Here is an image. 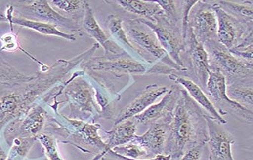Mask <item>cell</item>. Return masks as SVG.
<instances>
[{
  "label": "cell",
  "instance_id": "cell-1",
  "mask_svg": "<svg viewBox=\"0 0 253 160\" xmlns=\"http://www.w3.org/2000/svg\"><path fill=\"white\" fill-rule=\"evenodd\" d=\"M100 48H91L69 60H58L33 79L12 85L0 86V133L11 121L21 118L54 86L67 78L76 67L91 58Z\"/></svg>",
  "mask_w": 253,
  "mask_h": 160
},
{
  "label": "cell",
  "instance_id": "cell-2",
  "mask_svg": "<svg viewBox=\"0 0 253 160\" xmlns=\"http://www.w3.org/2000/svg\"><path fill=\"white\" fill-rule=\"evenodd\" d=\"M208 114L182 88L169 124L163 155L178 160L190 148L205 145L208 140Z\"/></svg>",
  "mask_w": 253,
  "mask_h": 160
},
{
  "label": "cell",
  "instance_id": "cell-3",
  "mask_svg": "<svg viewBox=\"0 0 253 160\" xmlns=\"http://www.w3.org/2000/svg\"><path fill=\"white\" fill-rule=\"evenodd\" d=\"M102 127L97 123H88L71 119L68 116L50 108L44 131L63 138L60 142L70 144L87 154H93L91 160H102L106 154V145L100 134Z\"/></svg>",
  "mask_w": 253,
  "mask_h": 160
},
{
  "label": "cell",
  "instance_id": "cell-4",
  "mask_svg": "<svg viewBox=\"0 0 253 160\" xmlns=\"http://www.w3.org/2000/svg\"><path fill=\"white\" fill-rule=\"evenodd\" d=\"M60 86L61 94L66 98L64 103L70 108L69 118L88 123H97L102 119L93 86L83 70L73 72Z\"/></svg>",
  "mask_w": 253,
  "mask_h": 160
},
{
  "label": "cell",
  "instance_id": "cell-5",
  "mask_svg": "<svg viewBox=\"0 0 253 160\" xmlns=\"http://www.w3.org/2000/svg\"><path fill=\"white\" fill-rule=\"evenodd\" d=\"M123 27L132 45L139 51L143 62L149 65L161 63L176 70L183 77L185 70L178 65L163 49L155 32L136 18L123 20Z\"/></svg>",
  "mask_w": 253,
  "mask_h": 160
},
{
  "label": "cell",
  "instance_id": "cell-6",
  "mask_svg": "<svg viewBox=\"0 0 253 160\" xmlns=\"http://www.w3.org/2000/svg\"><path fill=\"white\" fill-rule=\"evenodd\" d=\"M14 15L32 21H40L55 26L68 31L69 33L83 35L81 26L73 20L63 16L47 0H18L8 2ZM60 30V29H59Z\"/></svg>",
  "mask_w": 253,
  "mask_h": 160
},
{
  "label": "cell",
  "instance_id": "cell-7",
  "mask_svg": "<svg viewBox=\"0 0 253 160\" xmlns=\"http://www.w3.org/2000/svg\"><path fill=\"white\" fill-rule=\"evenodd\" d=\"M152 65L138 61L126 53L117 55L103 54L92 57L80 65L83 70L109 74L115 78L150 74Z\"/></svg>",
  "mask_w": 253,
  "mask_h": 160
},
{
  "label": "cell",
  "instance_id": "cell-8",
  "mask_svg": "<svg viewBox=\"0 0 253 160\" xmlns=\"http://www.w3.org/2000/svg\"><path fill=\"white\" fill-rule=\"evenodd\" d=\"M209 58L210 71H219L226 84L253 80V65L246 64L234 57L218 41L204 45Z\"/></svg>",
  "mask_w": 253,
  "mask_h": 160
},
{
  "label": "cell",
  "instance_id": "cell-9",
  "mask_svg": "<svg viewBox=\"0 0 253 160\" xmlns=\"http://www.w3.org/2000/svg\"><path fill=\"white\" fill-rule=\"evenodd\" d=\"M181 60L185 68L183 78L193 81L205 92L209 77V58L204 45L198 41L189 27L185 38V49L181 54Z\"/></svg>",
  "mask_w": 253,
  "mask_h": 160
},
{
  "label": "cell",
  "instance_id": "cell-10",
  "mask_svg": "<svg viewBox=\"0 0 253 160\" xmlns=\"http://www.w3.org/2000/svg\"><path fill=\"white\" fill-rule=\"evenodd\" d=\"M226 81L218 71H210L205 93L220 115L231 114L241 121L253 124V111L232 101L227 95Z\"/></svg>",
  "mask_w": 253,
  "mask_h": 160
},
{
  "label": "cell",
  "instance_id": "cell-11",
  "mask_svg": "<svg viewBox=\"0 0 253 160\" xmlns=\"http://www.w3.org/2000/svg\"><path fill=\"white\" fill-rule=\"evenodd\" d=\"M49 107L42 98L27 113L11 121L4 128L3 136L8 145L18 137H36L43 132L49 115Z\"/></svg>",
  "mask_w": 253,
  "mask_h": 160
},
{
  "label": "cell",
  "instance_id": "cell-12",
  "mask_svg": "<svg viewBox=\"0 0 253 160\" xmlns=\"http://www.w3.org/2000/svg\"><path fill=\"white\" fill-rule=\"evenodd\" d=\"M136 19L142 24H146L155 32L167 54L178 65L185 70L181 60V54L185 49L182 27L171 24L164 17L163 14L155 17L151 21L139 18Z\"/></svg>",
  "mask_w": 253,
  "mask_h": 160
},
{
  "label": "cell",
  "instance_id": "cell-13",
  "mask_svg": "<svg viewBox=\"0 0 253 160\" xmlns=\"http://www.w3.org/2000/svg\"><path fill=\"white\" fill-rule=\"evenodd\" d=\"M212 3L213 1L198 0L188 16V27L203 45L218 41L216 14Z\"/></svg>",
  "mask_w": 253,
  "mask_h": 160
},
{
  "label": "cell",
  "instance_id": "cell-14",
  "mask_svg": "<svg viewBox=\"0 0 253 160\" xmlns=\"http://www.w3.org/2000/svg\"><path fill=\"white\" fill-rule=\"evenodd\" d=\"M212 8L216 14L218 42L227 49L235 48L247 35L253 33V29L248 28L225 12L216 1H213Z\"/></svg>",
  "mask_w": 253,
  "mask_h": 160
},
{
  "label": "cell",
  "instance_id": "cell-15",
  "mask_svg": "<svg viewBox=\"0 0 253 160\" xmlns=\"http://www.w3.org/2000/svg\"><path fill=\"white\" fill-rule=\"evenodd\" d=\"M206 121L208 129V160H234L231 146L235 139L232 134L208 114L206 116Z\"/></svg>",
  "mask_w": 253,
  "mask_h": 160
},
{
  "label": "cell",
  "instance_id": "cell-16",
  "mask_svg": "<svg viewBox=\"0 0 253 160\" xmlns=\"http://www.w3.org/2000/svg\"><path fill=\"white\" fill-rule=\"evenodd\" d=\"M182 89L177 84L169 86V90L160 101L133 118L137 125L149 126L161 120L172 118Z\"/></svg>",
  "mask_w": 253,
  "mask_h": 160
},
{
  "label": "cell",
  "instance_id": "cell-17",
  "mask_svg": "<svg viewBox=\"0 0 253 160\" xmlns=\"http://www.w3.org/2000/svg\"><path fill=\"white\" fill-rule=\"evenodd\" d=\"M173 115V114H172ZM172 118H165L149 125L144 134L136 135L133 142L139 144L146 151L148 158L152 159L163 154L168 140L169 126Z\"/></svg>",
  "mask_w": 253,
  "mask_h": 160
},
{
  "label": "cell",
  "instance_id": "cell-18",
  "mask_svg": "<svg viewBox=\"0 0 253 160\" xmlns=\"http://www.w3.org/2000/svg\"><path fill=\"white\" fill-rule=\"evenodd\" d=\"M169 90V87L151 84L139 93L133 101L123 108L114 118V124H119L125 120L134 118L138 114L146 111L148 108L156 102L160 97L163 96Z\"/></svg>",
  "mask_w": 253,
  "mask_h": 160
},
{
  "label": "cell",
  "instance_id": "cell-19",
  "mask_svg": "<svg viewBox=\"0 0 253 160\" xmlns=\"http://www.w3.org/2000/svg\"><path fill=\"white\" fill-rule=\"evenodd\" d=\"M0 23H8L10 27L17 25L18 27H23V28L29 29L31 31H35L41 35L58 37V38H63V39L67 40L69 41H76L77 39V35L75 34L69 33V32H63L55 26L16 16L14 14L12 7L9 4L7 5L5 12H2L1 14Z\"/></svg>",
  "mask_w": 253,
  "mask_h": 160
},
{
  "label": "cell",
  "instance_id": "cell-20",
  "mask_svg": "<svg viewBox=\"0 0 253 160\" xmlns=\"http://www.w3.org/2000/svg\"><path fill=\"white\" fill-rule=\"evenodd\" d=\"M81 30L83 35H88L90 38L96 40V43L104 50V54L117 55L125 53L103 31L95 18L94 13L89 3L86 6L85 13L82 21Z\"/></svg>",
  "mask_w": 253,
  "mask_h": 160
},
{
  "label": "cell",
  "instance_id": "cell-21",
  "mask_svg": "<svg viewBox=\"0 0 253 160\" xmlns=\"http://www.w3.org/2000/svg\"><path fill=\"white\" fill-rule=\"evenodd\" d=\"M168 77L175 84H179L181 87H183V89L187 91L191 98L199 106H201L206 112L208 113L211 118H213L222 125L226 124V120L225 119L224 117L220 115L216 108L212 105L211 100L209 99L204 90L200 86H198V84H195L191 80L188 79V78H183V77L179 76L177 75H174V74L169 75Z\"/></svg>",
  "mask_w": 253,
  "mask_h": 160
},
{
  "label": "cell",
  "instance_id": "cell-22",
  "mask_svg": "<svg viewBox=\"0 0 253 160\" xmlns=\"http://www.w3.org/2000/svg\"><path fill=\"white\" fill-rule=\"evenodd\" d=\"M137 127V124L132 118L114 124L110 131H106L102 128L101 132L103 133L102 136L106 145L105 156L113 148L133 141L136 135Z\"/></svg>",
  "mask_w": 253,
  "mask_h": 160
},
{
  "label": "cell",
  "instance_id": "cell-23",
  "mask_svg": "<svg viewBox=\"0 0 253 160\" xmlns=\"http://www.w3.org/2000/svg\"><path fill=\"white\" fill-rule=\"evenodd\" d=\"M106 27L111 39L115 41L126 54L134 59L143 62L139 51L134 48L126 36L122 18L116 14H109L106 21Z\"/></svg>",
  "mask_w": 253,
  "mask_h": 160
},
{
  "label": "cell",
  "instance_id": "cell-24",
  "mask_svg": "<svg viewBox=\"0 0 253 160\" xmlns=\"http://www.w3.org/2000/svg\"><path fill=\"white\" fill-rule=\"evenodd\" d=\"M113 2H116L124 11L136 16L134 18L151 21L155 17L163 14L162 8L155 1L117 0Z\"/></svg>",
  "mask_w": 253,
  "mask_h": 160
},
{
  "label": "cell",
  "instance_id": "cell-25",
  "mask_svg": "<svg viewBox=\"0 0 253 160\" xmlns=\"http://www.w3.org/2000/svg\"><path fill=\"white\" fill-rule=\"evenodd\" d=\"M216 3L240 23L248 28L253 29V2L252 0L238 2L221 0L216 1Z\"/></svg>",
  "mask_w": 253,
  "mask_h": 160
},
{
  "label": "cell",
  "instance_id": "cell-26",
  "mask_svg": "<svg viewBox=\"0 0 253 160\" xmlns=\"http://www.w3.org/2000/svg\"><path fill=\"white\" fill-rule=\"evenodd\" d=\"M226 92L232 101L253 111V80L237 81L227 84Z\"/></svg>",
  "mask_w": 253,
  "mask_h": 160
},
{
  "label": "cell",
  "instance_id": "cell-27",
  "mask_svg": "<svg viewBox=\"0 0 253 160\" xmlns=\"http://www.w3.org/2000/svg\"><path fill=\"white\" fill-rule=\"evenodd\" d=\"M49 3L63 16L81 26L88 2L84 0H51Z\"/></svg>",
  "mask_w": 253,
  "mask_h": 160
},
{
  "label": "cell",
  "instance_id": "cell-28",
  "mask_svg": "<svg viewBox=\"0 0 253 160\" xmlns=\"http://www.w3.org/2000/svg\"><path fill=\"white\" fill-rule=\"evenodd\" d=\"M36 74H26L10 65L0 56V86L12 85L33 79Z\"/></svg>",
  "mask_w": 253,
  "mask_h": 160
},
{
  "label": "cell",
  "instance_id": "cell-29",
  "mask_svg": "<svg viewBox=\"0 0 253 160\" xmlns=\"http://www.w3.org/2000/svg\"><path fill=\"white\" fill-rule=\"evenodd\" d=\"M37 141L36 137H18L12 140L5 160H30L29 153Z\"/></svg>",
  "mask_w": 253,
  "mask_h": 160
},
{
  "label": "cell",
  "instance_id": "cell-30",
  "mask_svg": "<svg viewBox=\"0 0 253 160\" xmlns=\"http://www.w3.org/2000/svg\"><path fill=\"white\" fill-rule=\"evenodd\" d=\"M163 11V15L171 24L182 27L183 1L174 0H156Z\"/></svg>",
  "mask_w": 253,
  "mask_h": 160
},
{
  "label": "cell",
  "instance_id": "cell-31",
  "mask_svg": "<svg viewBox=\"0 0 253 160\" xmlns=\"http://www.w3.org/2000/svg\"><path fill=\"white\" fill-rule=\"evenodd\" d=\"M48 160H65L62 157L58 148V140L54 135L42 132L37 136Z\"/></svg>",
  "mask_w": 253,
  "mask_h": 160
},
{
  "label": "cell",
  "instance_id": "cell-32",
  "mask_svg": "<svg viewBox=\"0 0 253 160\" xmlns=\"http://www.w3.org/2000/svg\"><path fill=\"white\" fill-rule=\"evenodd\" d=\"M111 151H113L117 155L125 158L130 159V160H139L149 159L145 150L133 141L116 147Z\"/></svg>",
  "mask_w": 253,
  "mask_h": 160
},
{
  "label": "cell",
  "instance_id": "cell-33",
  "mask_svg": "<svg viewBox=\"0 0 253 160\" xmlns=\"http://www.w3.org/2000/svg\"><path fill=\"white\" fill-rule=\"evenodd\" d=\"M0 43H1L0 51L13 52L17 50H21V51L24 50V48L20 45L18 35L14 33V31H11V32L8 33L4 34L2 36H0Z\"/></svg>",
  "mask_w": 253,
  "mask_h": 160
},
{
  "label": "cell",
  "instance_id": "cell-34",
  "mask_svg": "<svg viewBox=\"0 0 253 160\" xmlns=\"http://www.w3.org/2000/svg\"><path fill=\"white\" fill-rule=\"evenodd\" d=\"M204 145H198L190 148L178 160H200Z\"/></svg>",
  "mask_w": 253,
  "mask_h": 160
},
{
  "label": "cell",
  "instance_id": "cell-35",
  "mask_svg": "<svg viewBox=\"0 0 253 160\" xmlns=\"http://www.w3.org/2000/svg\"><path fill=\"white\" fill-rule=\"evenodd\" d=\"M7 154H5V151L2 149V146L0 145V160H6Z\"/></svg>",
  "mask_w": 253,
  "mask_h": 160
},
{
  "label": "cell",
  "instance_id": "cell-36",
  "mask_svg": "<svg viewBox=\"0 0 253 160\" xmlns=\"http://www.w3.org/2000/svg\"><path fill=\"white\" fill-rule=\"evenodd\" d=\"M1 14H2V11H1V7H0V16H1Z\"/></svg>",
  "mask_w": 253,
  "mask_h": 160
},
{
  "label": "cell",
  "instance_id": "cell-37",
  "mask_svg": "<svg viewBox=\"0 0 253 160\" xmlns=\"http://www.w3.org/2000/svg\"></svg>",
  "mask_w": 253,
  "mask_h": 160
}]
</instances>
